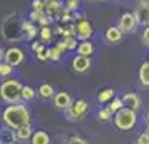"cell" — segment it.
Masks as SVG:
<instances>
[{"label": "cell", "mask_w": 149, "mask_h": 144, "mask_svg": "<svg viewBox=\"0 0 149 144\" xmlns=\"http://www.w3.org/2000/svg\"><path fill=\"white\" fill-rule=\"evenodd\" d=\"M30 122H32V112L25 102L8 104L2 109V124L7 129L15 131Z\"/></svg>", "instance_id": "1"}, {"label": "cell", "mask_w": 149, "mask_h": 144, "mask_svg": "<svg viewBox=\"0 0 149 144\" xmlns=\"http://www.w3.org/2000/svg\"><path fill=\"white\" fill-rule=\"evenodd\" d=\"M0 34L3 37V40L7 42H20L25 40L24 37V30H22V20L19 19L17 12L7 14L2 19L0 24Z\"/></svg>", "instance_id": "2"}, {"label": "cell", "mask_w": 149, "mask_h": 144, "mask_svg": "<svg viewBox=\"0 0 149 144\" xmlns=\"http://www.w3.org/2000/svg\"><path fill=\"white\" fill-rule=\"evenodd\" d=\"M22 87H24V84L19 79H14V77L2 81L0 82V101L5 106L22 102V99H20Z\"/></svg>", "instance_id": "3"}, {"label": "cell", "mask_w": 149, "mask_h": 144, "mask_svg": "<svg viewBox=\"0 0 149 144\" xmlns=\"http://www.w3.org/2000/svg\"><path fill=\"white\" fill-rule=\"evenodd\" d=\"M137 121H139L137 111L131 109V107H122L119 112L114 114L112 124H114V127L117 131H121V132H129V131H132L136 126H137Z\"/></svg>", "instance_id": "4"}, {"label": "cell", "mask_w": 149, "mask_h": 144, "mask_svg": "<svg viewBox=\"0 0 149 144\" xmlns=\"http://www.w3.org/2000/svg\"><path fill=\"white\" fill-rule=\"evenodd\" d=\"M89 112V102L86 99H74L72 106L65 111V117L70 122H79Z\"/></svg>", "instance_id": "5"}, {"label": "cell", "mask_w": 149, "mask_h": 144, "mask_svg": "<svg viewBox=\"0 0 149 144\" xmlns=\"http://www.w3.org/2000/svg\"><path fill=\"white\" fill-rule=\"evenodd\" d=\"M25 59H27V55H25V52H24L19 45H10V47L5 49L3 61L7 62V64H10L12 67H19V65H22V64L25 62Z\"/></svg>", "instance_id": "6"}, {"label": "cell", "mask_w": 149, "mask_h": 144, "mask_svg": "<svg viewBox=\"0 0 149 144\" xmlns=\"http://www.w3.org/2000/svg\"><path fill=\"white\" fill-rule=\"evenodd\" d=\"M117 27L124 32V35L126 34H136L139 24H137V19H136L134 12H124V14H121L119 22H117Z\"/></svg>", "instance_id": "7"}, {"label": "cell", "mask_w": 149, "mask_h": 144, "mask_svg": "<svg viewBox=\"0 0 149 144\" xmlns=\"http://www.w3.org/2000/svg\"><path fill=\"white\" fill-rule=\"evenodd\" d=\"M74 25H75V37L79 39V42L91 40V39L94 37V25H92L87 19L77 20Z\"/></svg>", "instance_id": "8"}, {"label": "cell", "mask_w": 149, "mask_h": 144, "mask_svg": "<svg viewBox=\"0 0 149 144\" xmlns=\"http://www.w3.org/2000/svg\"><path fill=\"white\" fill-rule=\"evenodd\" d=\"M72 102H74V97H72V94H70L69 90H57L55 96L52 97L54 107L59 109V111H64V112L72 106Z\"/></svg>", "instance_id": "9"}, {"label": "cell", "mask_w": 149, "mask_h": 144, "mask_svg": "<svg viewBox=\"0 0 149 144\" xmlns=\"http://www.w3.org/2000/svg\"><path fill=\"white\" fill-rule=\"evenodd\" d=\"M91 67H92V61H91V57H86V55L75 54L70 61V69L75 74H86Z\"/></svg>", "instance_id": "10"}, {"label": "cell", "mask_w": 149, "mask_h": 144, "mask_svg": "<svg viewBox=\"0 0 149 144\" xmlns=\"http://www.w3.org/2000/svg\"><path fill=\"white\" fill-rule=\"evenodd\" d=\"M134 15L141 27H148L149 25V2H139L134 10Z\"/></svg>", "instance_id": "11"}, {"label": "cell", "mask_w": 149, "mask_h": 144, "mask_svg": "<svg viewBox=\"0 0 149 144\" xmlns=\"http://www.w3.org/2000/svg\"><path fill=\"white\" fill-rule=\"evenodd\" d=\"M122 39H124V32L117 25H111L104 30V40L111 45H116V44L122 42Z\"/></svg>", "instance_id": "12"}, {"label": "cell", "mask_w": 149, "mask_h": 144, "mask_svg": "<svg viewBox=\"0 0 149 144\" xmlns=\"http://www.w3.org/2000/svg\"><path fill=\"white\" fill-rule=\"evenodd\" d=\"M64 10V3L62 0H45V14L52 19V20H57L61 12Z\"/></svg>", "instance_id": "13"}, {"label": "cell", "mask_w": 149, "mask_h": 144, "mask_svg": "<svg viewBox=\"0 0 149 144\" xmlns=\"http://www.w3.org/2000/svg\"><path fill=\"white\" fill-rule=\"evenodd\" d=\"M34 127H32V124H25V126H22L19 129L14 131V136H15V143H30V137L34 134Z\"/></svg>", "instance_id": "14"}, {"label": "cell", "mask_w": 149, "mask_h": 144, "mask_svg": "<svg viewBox=\"0 0 149 144\" xmlns=\"http://www.w3.org/2000/svg\"><path fill=\"white\" fill-rule=\"evenodd\" d=\"M112 99H116V89L114 87H102V89L97 90V94H95V101L101 104V106H107Z\"/></svg>", "instance_id": "15"}, {"label": "cell", "mask_w": 149, "mask_h": 144, "mask_svg": "<svg viewBox=\"0 0 149 144\" xmlns=\"http://www.w3.org/2000/svg\"><path fill=\"white\" fill-rule=\"evenodd\" d=\"M22 30H24V37H25V40L32 42L35 40L37 37H39V27H37V24H34L32 20H22Z\"/></svg>", "instance_id": "16"}, {"label": "cell", "mask_w": 149, "mask_h": 144, "mask_svg": "<svg viewBox=\"0 0 149 144\" xmlns=\"http://www.w3.org/2000/svg\"><path fill=\"white\" fill-rule=\"evenodd\" d=\"M137 79H139V84L144 89H149V59L141 62L139 70H137Z\"/></svg>", "instance_id": "17"}, {"label": "cell", "mask_w": 149, "mask_h": 144, "mask_svg": "<svg viewBox=\"0 0 149 144\" xmlns=\"http://www.w3.org/2000/svg\"><path fill=\"white\" fill-rule=\"evenodd\" d=\"M37 96L40 97L42 101H52V97L55 96V89L50 82H42L37 89Z\"/></svg>", "instance_id": "18"}, {"label": "cell", "mask_w": 149, "mask_h": 144, "mask_svg": "<svg viewBox=\"0 0 149 144\" xmlns=\"http://www.w3.org/2000/svg\"><path fill=\"white\" fill-rule=\"evenodd\" d=\"M55 35H59L61 39H65V37H72L75 35V25L74 24H57L54 27Z\"/></svg>", "instance_id": "19"}, {"label": "cell", "mask_w": 149, "mask_h": 144, "mask_svg": "<svg viewBox=\"0 0 149 144\" xmlns=\"http://www.w3.org/2000/svg\"><path fill=\"white\" fill-rule=\"evenodd\" d=\"M30 144H52V137L47 131L35 129L32 137H30Z\"/></svg>", "instance_id": "20"}, {"label": "cell", "mask_w": 149, "mask_h": 144, "mask_svg": "<svg viewBox=\"0 0 149 144\" xmlns=\"http://www.w3.org/2000/svg\"><path fill=\"white\" fill-rule=\"evenodd\" d=\"M122 101H124V106L126 107H131V109H134V111H137L141 107V97H139V94H136V92H126L122 96Z\"/></svg>", "instance_id": "21"}, {"label": "cell", "mask_w": 149, "mask_h": 144, "mask_svg": "<svg viewBox=\"0 0 149 144\" xmlns=\"http://www.w3.org/2000/svg\"><path fill=\"white\" fill-rule=\"evenodd\" d=\"M54 35H55V32L50 25H47V27H39V37H37V39H39L42 44L47 45V44H52Z\"/></svg>", "instance_id": "22"}, {"label": "cell", "mask_w": 149, "mask_h": 144, "mask_svg": "<svg viewBox=\"0 0 149 144\" xmlns=\"http://www.w3.org/2000/svg\"><path fill=\"white\" fill-rule=\"evenodd\" d=\"M94 52H95V45L91 40L79 42V47H77V50H75V54L86 55V57H92V55H94Z\"/></svg>", "instance_id": "23"}, {"label": "cell", "mask_w": 149, "mask_h": 144, "mask_svg": "<svg viewBox=\"0 0 149 144\" xmlns=\"http://www.w3.org/2000/svg\"><path fill=\"white\" fill-rule=\"evenodd\" d=\"M95 117H97L99 122H109V121L114 119V112L109 109L107 106H104V107H101V109L95 112Z\"/></svg>", "instance_id": "24"}, {"label": "cell", "mask_w": 149, "mask_h": 144, "mask_svg": "<svg viewBox=\"0 0 149 144\" xmlns=\"http://www.w3.org/2000/svg\"><path fill=\"white\" fill-rule=\"evenodd\" d=\"M35 96H37V89H34L32 86H24L22 87V92H20L22 102H30V101L35 99Z\"/></svg>", "instance_id": "25"}, {"label": "cell", "mask_w": 149, "mask_h": 144, "mask_svg": "<svg viewBox=\"0 0 149 144\" xmlns=\"http://www.w3.org/2000/svg\"><path fill=\"white\" fill-rule=\"evenodd\" d=\"M14 69L15 67H12L10 64H7L5 61H2L0 62V79H10L12 77V74H14Z\"/></svg>", "instance_id": "26"}, {"label": "cell", "mask_w": 149, "mask_h": 144, "mask_svg": "<svg viewBox=\"0 0 149 144\" xmlns=\"http://www.w3.org/2000/svg\"><path fill=\"white\" fill-rule=\"evenodd\" d=\"M0 132H2V144H14L15 143L14 131L7 129V127H2V129H0Z\"/></svg>", "instance_id": "27"}, {"label": "cell", "mask_w": 149, "mask_h": 144, "mask_svg": "<svg viewBox=\"0 0 149 144\" xmlns=\"http://www.w3.org/2000/svg\"><path fill=\"white\" fill-rule=\"evenodd\" d=\"M47 54H49V61H52V62H59L62 59V52L55 45H49Z\"/></svg>", "instance_id": "28"}, {"label": "cell", "mask_w": 149, "mask_h": 144, "mask_svg": "<svg viewBox=\"0 0 149 144\" xmlns=\"http://www.w3.org/2000/svg\"><path fill=\"white\" fill-rule=\"evenodd\" d=\"M62 144H89V141L84 139L82 136H79V134H70V136H67L64 139Z\"/></svg>", "instance_id": "29"}, {"label": "cell", "mask_w": 149, "mask_h": 144, "mask_svg": "<svg viewBox=\"0 0 149 144\" xmlns=\"http://www.w3.org/2000/svg\"><path fill=\"white\" fill-rule=\"evenodd\" d=\"M107 107L116 114V112H119V111H121L122 107H126V106H124V101H122V97H116V99H112V101L107 104Z\"/></svg>", "instance_id": "30"}, {"label": "cell", "mask_w": 149, "mask_h": 144, "mask_svg": "<svg viewBox=\"0 0 149 144\" xmlns=\"http://www.w3.org/2000/svg\"><path fill=\"white\" fill-rule=\"evenodd\" d=\"M64 42H65V45H67L69 52H75V50H77V47H79V39H77L75 35H72V37H65V39H64Z\"/></svg>", "instance_id": "31"}, {"label": "cell", "mask_w": 149, "mask_h": 144, "mask_svg": "<svg viewBox=\"0 0 149 144\" xmlns=\"http://www.w3.org/2000/svg\"><path fill=\"white\" fill-rule=\"evenodd\" d=\"M47 47H49V45H45V44H44V45H42V47L39 49V50H37V52H34L35 59H37V61H39V62H49Z\"/></svg>", "instance_id": "32"}, {"label": "cell", "mask_w": 149, "mask_h": 144, "mask_svg": "<svg viewBox=\"0 0 149 144\" xmlns=\"http://www.w3.org/2000/svg\"><path fill=\"white\" fill-rule=\"evenodd\" d=\"M82 0H65V3H64V7L70 10V12H77L79 10V5H81Z\"/></svg>", "instance_id": "33"}, {"label": "cell", "mask_w": 149, "mask_h": 144, "mask_svg": "<svg viewBox=\"0 0 149 144\" xmlns=\"http://www.w3.org/2000/svg\"><path fill=\"white\" fill-rule=\"evenodd\" d=\"M30 5L34 12H45V0H32Z\"/></svg>", "instance_id": "34"}, {"label": "cell", "mask_w": 149, "mask_h": 144, "mask_svg": "<svg viewBox=\"0 0 149 144\" xmlns=\"http://www.w3.org/2000/svg\"><path fill=\"white\" fill-rule=\"evenodd\" d=\"M134 144H149V134L146 132V131L139 132V134H137V137H136Z\"/></svg>", "instance_id": "35"}, {"label": "cell", "mask_w": 149, "mask_h": 144, "mask_svg": "<svg viewBox=\"0 0 149 144\" xmlns=\"http://www.w3.org/2000/svg\"><path fill=\"white\" fill-rule=\"evenodd\" d=\"M141 42H142V45L149 47V25L148 27H142V30H141Z\"/></svg>", "instance_id": "36"}, {"label": "cell", "mask_w": 149, "mask_h": 144, "mask_svg": "<svg viewBox=\"0 0 149 144\" xmlns=\"http://www.w3.org/2000/svg\"><path fill=\"white\" fill-rule=\"evenodd\" d=\"M54 45H55L57 49H59V50H61L62 54H65V52H69V50H67V45H65V42H64V39H61V40H57V42L54 44Z\"/></svg>", "instance_id": "37"}, {"label": "cell", "mask_w": 149, "mask_h": 144, "mask_svg": "<svg viewBox=\"0 0 149 144\" xmlns=\"http://www.w3.org/2000/svg\"><path fill=\"white\" fill-rule=\"evenodd\" d=\"M42 45H44V44H42V42L39 40V39H35V40L30 42V50H32V52H37V50H39V49L42 47Z\"/></svg>", "instance_id": "38"}, {"label": "cell", "mask_w": 149, "mask_h": 144, "mask_svg": "<svg viewBox=\"0 0 149 144\" xmlns=\"http://www.w3.org/2000/svg\"><path fill=\"white\" fill-rule=\"evenodd\" d=\"M3 55H5V49H3L2 45H0V62L3 61Z\"/></svg>", "instance_id": "39"}, {"label": "cell", "mask_w": 149, "mask_h": 144, "mask_svg": "<svg viewBox=\"0 0 149 144\" xmlns=\"http://www.w3.org/2000/svg\"><path fill=\"white\" fill-rule=\"evenodd\" d=\"M144 122H149V109L144 112Z\"/></svg>", "instance_id": "40"}, {"label": "cell", "mask_w": 149, "mask_h": 144, "mask_svg": "<svg viewBox=\"0 0 149 144\" xmlns=\"http://www.w3.org/2000/svg\"><path fill=\"white\" fill-rule=\"evenodd\" d=\"M144 131H146V132L149 134V122H146V129H144Z\"/></svg>", "instance_id": "41"}, {"label": "cell", "mask_w": 149, "mask_h": 144, "mask_svg": "<svg viewBox=\"0 0 149 144\" xmlns=\"http://www.w3.org/2000/svg\"><path fill=\"white\" fill-rule=\"evenodd\" d=\"M89 2H106V0H89Z\"/></svg>", "instance_id": "42"}, {"label": "cell", "mask_w": 149, "mask_h": 144, "mask_svg": "<svg viewBox=\"0 0 149 144\" xmlns=\"http://www.w3.org/2000/svg\"><path fill=\"white\" fill-rule=\"evenodd\" d=\"M137 2H149V0H137Z\"/></svg>", "instance_id": "43"}]
</instances>
